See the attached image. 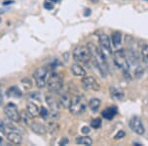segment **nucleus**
I'll list each match as a JSON object with an SVG mask.
<instances>
[{
    "instance_id": "28",
    "label": "nucleus",
    "mask_w": 148,
    "mask_h": 146,
    "mask_svg": "<svg viewBox=\"0 0 148 146\" xmlns=\"http://www.w3.org/2000/svg\"><path fill=\"white\" fill-rule=\"evenodd\" d=\"M102 125V121L100 119H95L91 121V126L93 128H99Z\"/></svg>"
},
{
    "instance_id": "24",
    "label": "nucleus",
    "mask_w": 148,
    "mask_h": 146,
    "mask_svg": "<svg viewBox=\"0 0 148 146\" xmlns=\"http://www.w3.org/2000/svg\"><path fill=\"white\" fill-rule=\"evenodd\" d=\"M20 119L23 121V123L25 124H27V125H31V123H32V121H31V119H32V117L30 116V114H28V112H20Z\"/></svg>"
},
{
    "instance_id": "19",
    "label": "nucleus",
    "mask_w": 148,
    "mask_h": 146,
    "mask_svg": "<svg viewBox=\"0 0 148 146\" xmlns=\"http://www.w3.org/2000/svg\"><path fill=\"white\" fill-rule=\"evenodd\" d=\"M46 130L49 134H56L59 130V124L56 121H49L46 125Z\"/></svg>"
},
{
    "instance_id": "13",
    "label": "nucleus",
    "mask_w": 148,
    "mask_h": 146,
    "mask_svg": "<svg viewBox=\"0 0 148 146\" xmlns=\"http://www.w3.org/2000/svg\"><path fill=\"white\" fill-rule=\"evenodd\" d=\"M110 95L113 99L116 100V101H121V100L125 98V93L123 91L120 89V88H116L114 86L110 87Z\"/></svg>"
},
{
    "instance_id": "27",
    "label": "nucleus",
    "mask_w": 148,
    "mask_h": 146,
    "mask_svg": "<svg viewBox=\"0 0 148 146\" xmlns=\"http://www.w3.org/2000/svg\"><path fill=\"white\" fill-rule=\"evenodd\" d=\"M40 116L42 117L44 119H47L49 117V112L47 111V109H46L45 107H42V108H40Z\"/></svg>"
},
{
    "instance_id": "25",
    "label": "nucleus",
    "mask_w": 148,
    "mask_h": 146,
    "mask_svg": "<svg viewBox=\"0 0 148 146\" xmlns=\"http://www.w3.org/2000/svg\"><path fill=\"white\" fill-rule=\"evenodd\" d=\"M141 56H142V60H143V63H144L145 67L148 69V45H144V47H142Z\"/></svg>"
},
{
    "instance_id": "3",
    "label": "nucleus",
    "mask_w": 148,
    "mask_h": 146,
    "mask_svg": "<svg viewBox=\"0 0 148 146\" xmlns=\"http://www.w3.org/2000/svg\"><path fill=\"white\" fill-rule=\"evenodd\" d=\"M87 106V101H86L84 96L77 95L72 98L71 104L68 109L69 112L72 114H74V116H79V114H82L86 111Z\"/></svg>"
},
{
    "instance_id": "16",
    "label": "nucleus",
    "mask_w": 148,
    "mask_h": 146,
    "mask_svg": "<svg viewBox=\"0 0 148 146\" xmlns=\"http://www.w3.org/2000/svg\"><path fill=\"white\" fill-rule=\"evenodd\" d=\"M27 112H28V114L32 117V118H36V117H38L40 114L39 108H38L37 105L34 104V103H32V102H28Z\"/></svg>"
},
{
    "instance_id": "12",
    "label": "nucleus",
    "mask_w": 148,
    "mask_h": 146,
    "mask_svg": "<svg viewBox=\"0 0 148 146\" xmlns=\"http://www.w3.org/2000/svg\"><path fill=\"white\" fill-rule=\"evenodd\" d=\"M46 102H47V106L49 107V109H51V111L59 112V110H60V108H61L60 104H59V101L58 100H56L52 95H47L46 96Z\"/></svg>"
},
{
    "instance_id": "29",
    "label": "nucleus",
    "mask_w": 148,
    "mask_h": 146,
    "mask_svg": "<svg viewBox=\"0 0 148 146\" xmlns=\"http://www.w3.org/2000/svg\"><path fill=\"white\" fill-rule=\"evenodd\" d=\"M44 7L46 9H47V10H52V9H53V4H52L51 1H47L44 3Z\"/></svg>"
},
{
    "instance_id": "6",
    "label": "nucleus",
    "mask_w": 148,
    "mask_h": 146,
    "mask_svg": "<svg viewBox=\"0 0 148 146\" xmlns=\"http://www.w3.org/2000/svg\"><path fill=\"white\" fill-rule=\"evenodd\" d=\"M63 78L59 73L53 72L49 74L47 81V87L51 92H57L62 88Z\"/></svg>"
},
{
    "instance_id": "7",
    "label": "nucleus",
    "mask_w": 148,
    "mask_h": 146,
    "mask_svg": "<svg viewBox=\"0 0 148 146\" xmlns=\"http://www.w3.org/2000/svg\"><path fill=\"white\" fill-rule=\"evenodd\" d=\"M4 114L10 121L14 123H20V112H19L17 107L13 103H8L5 107H4Z\"/></svg>"
},
{
    "instance_id": "15",
    "label": "nucleus",
    "mask_w": 148,
    "mask_h": 146,
    "mask_svg": "<svg viewBox=\"0 0 148 146\" xmlns=\"http://www.w3.org/2000/svg\"><path fill=\"white\" fill-rule=\"evenodd\" d=\"M71 100H72V98H71L70 94H68V93H64L60 96V98H59V104H60L61 108H64V109H66V108H69L71 104Z\"/></svg>"
},
{
    "instance_id": "39",
    "label": "nucleus",
    "mask_w": 148,
    "mask_h": 146,
    "mask_svg": "<svg viewBox=\"0 0 148 146\" xmlns=\"http://www.w3.org/2000/svg\"><path fill=\"white\" fill-rule=\"evenodd\" d=\"M1 142H2V137H0V144H1Z\"/></svg>"
},
{
    "instance_id": "38",
    "label": "nucleus",
    "mask_w": 148,
    "mask_h": 146,
    "mask_svg": "<svg viewBox=\"0 0 148 146\" xmlns=\"http://www.w3.org/2000/svg\"><path fill=\"white\" fill-rule=\"evenodd\" d=\"M91 1H92V2H94V3H97L98 0H91Z\"/></svg>"
},
{
    "instance_id": "31",
    "label": "nucleus",
    "mask_w": 148,
    "mask_h": 146,
    "mask_svg": "<svg viewBox=\"0 0 148 146\" xmlns=\"http://www.w3.org/2000/svg\"><path fill=\"white\" fill-rule=\"evenodd\" d=\"M31 98H33V99L37 100V101H40V95H39L38 93H33L32 95H31Z\"/></svg>"
},
{
    "instance_id": "35",
    "label": "nucleus",
    "mask_w": 148,
    "mask_h": 146,
    "mask_svg": "<svg viewBox=\"0 0 148 146\" xmlns=\"http://www.w3.org/2000/svg\"><path fill=\"white\" fill-rule=\"evenodd\" d=\"M12 3H13V1H5L3 2V5H10Z\"/></svg>"
},
{
    "instance_id": "26",
    "label": "nucleus",
    "mask_w": 148,
    "mask_h": 146,
    "mask_svg": "<svg viewBox=\"0 0 148 146\" xmlns=\"http://www.w3.org/2000/svg\"><path fill=\"white\" fill-rule=\"evenodd\" d=\"M21 83H22V85L24 86V88H25L26 90H30L31 88H32V86H33L32 81H31L30 79L27 78V77L22 79V80H21Z\"/></svg>"
},
{
    "instance_id": "2",
    "label": "nucleus",
    "mask_w": 148,
    "mask_h": 146,
    "mask_svg": "<svg viewBox=\"0 0 148 146\" xmlns=\"http://www.w3.org/2000/svg\"><path fill=\"white\" fill-rule=\"evenodd\" d=\"M113 58L116 66L123 71L125 76L130 75V61L125 51L123 49H118L114 52Z\"/></svg>"
},
{
    "instance_id": "34",
    "label": "nucleus",
    "mask_w": 148,
    "mask_h": 146,
    "mask_svg": "<svg viewBox=\"0 0 148 146\" xmlns=\"http://www.w3.org/2000/svg\"><path fill=\"white\" fill-rule=\"evenodd\" d=\"M90 14H91V10H90V9H86L85 12H84V15L85 16H89Z\"/></svg>"
},
{
    "instance_id": "18",
    "label": "nucleus",
    "mask_w": 148,
    "mask_h": 146,
    "mask_svg": "<svg viewBox=\"0 0 148 146\" xmlns=\"http://www.w3.org/2000/svg\"><path fill=\"white\" fill-rule=\"evenodd\" d=\"M6 95L9 98H20L22 96V91L16 86H12L6 91Z\"/></svg>"
},
{
    "instance_id": "10",
    "label": "nucleus",
    "mask_w": 148,
    "mask_h": 146,
    "mask_svg": "<svg viewBox=\"0 0 148 146\" xmlns=\"http://www.w3.org/2000/svg\"><path fill=\"white\" fill-rule=\"evenodd\" d=\"M5 134L7 136V140H9L13 144L18 145L22 143V135L19 131L15 130V128L11 127V129L8 130V132H5Z\"/></svg>"
},
{
    "instance_id": "21",
    "label": "nucleus",
    "mask_w": 148,
    "mask_h": 146,
    "mask_svg": "<svg viewBox=\"0 0 148 146\" xmlns=\"http://www.w3.org/2000/svg\"><path fill=\"white\" fill-rule=\"evenodd\" d=\"M100 106H101V100L98 99V98H92V99L90 100V102L88 103L89 109L94 112H96L98 110H99Z\"/></svg>"
},
{
    "instance_id": "17",
    "label": "nucleus",
    "mask_w": 148,
    "mask_h": 146,
    "mask_svg": "<svg viewBox=\"0 0 148 146\" xmlns=\"http://www.w3.org/2000/svg\"><path fill=\"white\" fill-rule=\"evenodd\" d=\"M30 126H31V128H32V130L37 133V134H45V133L47 132L46 126L40 123H37V121L32 123Z\"/></svg>"
},
{
    "instance_id": "32",
    "label": "nucleus",
    "mask_w": 148,
    "mask_h": 146,
    "mask_svg": "<svg viewBox=\"0 0 148 146\" xmlns=\"http://www.w3.org/2000/svg\"><path fill=\"white\" fill-rule=\"evenodd\" d=\"M68 144V138L67 137H63L62 139L59 141V145H66Z\"/></svg>"
},
{
    "instance_id": "14",
    "label": "nucleus",
    "mask_w": 148,
    "mask_h": 146,
    "mask_svg": "<svg viewBox=\"0 0 148 146\" xmlns=\"http://www.w3.org/2000/svg\"><path fill=\"white\" fill-rule=\"evenodd\" d=\"M71 72L76 77H84V76H86L85 69L78 63H74L71 65Z\"/></svg>"
},
{
    "instance_id": "1",
    "label": "nucleus",
    "mask_w": 148,
    "mask_h": 146,
    "mask_svg": "<svg viewBox=\"0 0 148 146\" xmlns=\"http://www.w3.org/2000/svg\"><path fill=\"white\" fill-rule=\"evenodd\" d=\"M91 51V60L94 65V67L97 68L102 77H107L108 75V65H107L106 56L105 52L102 51V49L98 47L97 45L90 42L87 45Z\"/></svg>"
},
{
    "instance_id": "36",
    "label": "nucleus",
    "mask_w": 148,
    "mask_h": 146,
    "mask_svg": "<svg viewBox=\"0 0 148 146\" xmlns=\"http://www.w3.org/2000/svg\"><path fill=\"white\" fill-rule=\"evenodd\" d=\"M2 102H3V96H2V93L0 91V104H2Z\"/></svg>"
},
{
    "instance_id": "22",
    "label": "nucleus",
    "mask_w": 148,
    "mask_h": 146,
    "mask_svg": "<svg viewBox=\"0 0 148 146\" xmlns=\"http://www.w3.org/2000/svg\"><path fill=\"white\" fill-rule=\"evenodd\" d=\"M76 143L77 144H80V145H92L93 143V140L91 137L89 136H79V137L76 138Z\"/></svg>"
},
{
    "instance_id": "30",
    "label": "nucleus",
    "mask_w": 148,
    "mask_h": 146,
    "mask_svg": "<svg viewBox=\"0 0 148 146\" xmlns=\"http://www.w3.org/2000/svg\"><path fill=\"white\" fill-rule=\"evenodd\" d=\"M125 133L123 132V131H120V132H119L118 134L114 136V139H121V138L125 137Z\"/></svg>"
},
{
    "instance_id": "33",
    "label": "nucleus",
    "mask_w": 148,
    "mask_h": 146,
    "mask_svg": "<svg viewBox=\"0 0 148 146\" xmlns=\"http://www.w3.org/2000/svg\"><path fill=\"white\" fill-rule=\"evenodd\" d=\"M81 131H82V133H85V134H86V133H89L90 132V128L88 127V126H83L82 130H81Z\"/></svg>"
},
{
    "instance_id": "11",
    "label": "nucleus",
    "mask_w": 148,
    "mask_h": 146,
    "mask_svg": "<svg viewBox=\"0 0 148 146\" xmlns=\"http://www.w3.org/2000/svg\"><path fill=\"white\" fill-rule=\"evenodd\" d=\"M99 42L101 45V49L104 52L112 54V47H111V40L109 36L106 34H101L99 36Z\"/></svg>"
},
{
    "instance_id": "5",
    "label": "nucleus",
    "mask_w": 148,
    "mask_h": 146,
    "mask_svg": "<svg viewBox=\"0 0 148 146\" xmlns=\"http://www.w3.org/2000/svg\"><path fill=\"white\" fill-rule=\"evenodd\" d=\"M49 76V68L47 66H42V67L38 68L34 72V75H33L37 87L40 88V89L46 87Z\"/></svg>"
},
{
    "instance_id": "9",
    "label": "nucleus",
    "mask_w": 148,
    "mask_h": 146,
    "mask_svg": "<svg viewBox=\"0 0 148 146\" xmlns=\"http://www.w3.org/2000/svg\"><path fill=\"white\" fill-rule=\"evenodd\" d=\"M130 127L131 130L134 131L135 133H137L139 135L144 134L145 132L144 125H143V123L139 117L134 116L130 119Z\"/></svg>"
},
{
    "instance_id": "20",
    "label": "nucleus",
    "mask_w": 148,
    "mask_h": 146,
    "mask_svg": "<svg viewBox=\"0 0 148 146\" xmlns=\"http://www.w3.org/2000/svg\"><path fill=\"white\" fill-rule=\"evenodd\" d=\"M116 112H118L116 108L111 107V108H108V109L105 110V111L102 112V116H103V118H105L107 119H112L116 114Z\"/></svg>"
},
{
    "instance_id": "37",
    "label": "nucleus",
    "mask_w": 148,
    "mask_h": 146,
    "mask_svg": "<svg viewBox=\"0 0 148 146\" xmlns=\"http://www.w3.org/2000/svg\"><path fill=\"white\" fill-rule=\"evenodd\" d=\"M49 1H52V2H54V3H56V2H58L59 0H49Z\"/></svg>"
},
{
    "instance_id": "23",
    "label": "nucleus",
    "mask_w": 148,
    "mask_h": 146,
    "mask_svg": "<svg viewBox=\"0 0 148 146\" xmlns=\"http://www.w3.org/2000/svg\"><path fill=\"white\" fill-rule=\"evenodd\" d=\"M111 39H112V42L114 47H119L121 44V34L120 32H114L112 34L111 36Z\"/></svg>"
},
{
    "instance_id": "4",
    "label": "nucleus",
    "mask_w": 148,
    "mask_h": 146,
    "mask_svg": "<svg viewBox=\"0 0 148 146\" xmlns=\"http://www.w3.org/2000/svg\"><path fill=\"white\" fill-rule=\"evenodd\" d=\"M72 56L76 61L87 63L91 60V51L88 45H77L73 49Z\"/></svg>"
},
{
    "instance_id": "8",
    "label": "nucleus",
    "mask_w": 148,
    "mask_h": 146,
    "mask_svg": "<svg viewBox=\"0 0 148 146\" xmlns=\"http://www.w3.org/2000/svg\"><path fill=\"white\" fill-rule=\"evenodd\" d=\"M82 87L87 91H99L100 85L98 81L92 76H84L81 81Z\"/></svg>"
}]
</instances>
